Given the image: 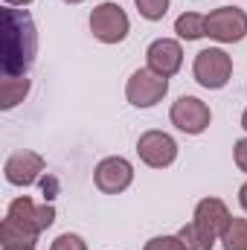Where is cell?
Returning <instances> with one entry per match:
<instances>
[{
	"label": "cell",
	"instance_id": "ac0fdd59",
	"mask_svg": "<svg viewBox=\"0 0 247 250\" xmlns=\"http://www.w3.org/2000/svg\"><path fill=\"white\" fill-rule=\"evenodd\" d=\"M50 250H87V245H84V239L76 236V233H62V236L50 245Z\"/></svg>",
	"mask_w": 247,
	"mask_h": 250
},
{
	"label": "cell",
	"instance_id": "5b68a950",
	"mask_svg": "<svg viewBox=\"0 0 247 250\" xmlns=\"http://www.w3.org/2000/svg\"><path fill=\"white\" fill-rule=\"evenodd\" d=\"M128 29H131V23H128V15H125V9L120 3L105 0V3H99L90 12V32L102 44H120V41H125Z\"/></svg>",
	"mask_w": 247,
	"mask_h": 250
},
{
	"label": "cell",
	"instance_id": "3957f363",
	"mask_svg": "<svg viewBox=\"0 0 247 250\" xmlns=\"http://www.w3.org/2000/svg\"><path fill=\"white\" fill-rule=\"evenodd\" d=\"M192 76L201 87L206 90H221L230 76H233V59L221 50V47H209V50H201L195 56L192 64Z\"/></svg>",
	"mask_w": 247,
	"mask_h": 250
},
{
	"label": "cell",
	"instance_id": "7402d4cb",
	"mask_svg": "<svg viewBox=\"0 0 247 250\" xmlns=\"http://www.w3.org/2000/svg\"><path fill=\"white\" fill-rule=\"evenodd\" d=\"M0 250H35V245H3Z\"/></svg>",
	"mask_w": 247,
	"mask_h": 250
},
{
	"label": "cell",
	"instance_id": "2e32d148",
	"mask_svg": "<svg viewBox=\"0 0 247 250\" xmlns=\"http://www.w3.org/2000/svg\"><path fill=\"white\" fill-rule=\"evenodd\" d=\"M218 242L224 245V250H247V218H236L233 215Z\"/></svg>",
	"mask_w": 247,
	"mask_h": 250
},
{
	"label": "cell",
	"instance_id": "d4e9b609",
	"mask_svg": "<svg viewBox=\"0 0 247 250\" xmlns=\"http://www.w3.org/2000/svg\"><path fill=\"white\" fill-rule=\"evenodd\" d=\"M64 3H70V6H76V3H84V0H64Z\"/></svg>",
	"mask_w": 247,
	"mask_h": 250
},
{
	"label": "cell",
	"instance_id": "e0dca14e",
	"mask_svg": "<svg viewBox=\"0 0 247 250\" xmlns=\"http://www.w3.org/2000/svg\"><path fill=\"white\" fill-rule=\"evenodd\" d=\"M134 6L145 21H163L169 12V0H134Z\"/></svg>",
	"mask_w": 247,
	"mask_h": 250
},
{
	"label": "cell",
	"instance_id": "44dd1931",
	"mask_svg": "<svg viewBox=\"0 0 247 250\" xmlns=\"http://www.w3.org/2000/svg\"><path fill=\"white\" fill-rule=\"evenodd\" d=\"M239 204H242V209L247 212V181L242 184V189H239Z\"/></svg>",
	"mask_w": 247,
	"mask_h": 250
},
{
	"label": "cell",
	"instance_id": "6da1fadb",
	"mask_svg": "<svg viewBox=\"0 0 247 250\" xmlns=\"http://www.w3.org/2000/svg\"><path fill=\"white\" fill-rule=\"evenodd\" d=\"M38 53V32L26 9H3V76H26Z\"/></svg>",
	"mask_w": 247,
	"mask_h": 250
},
{
	"label": "cell",
	"instance_id": "7a4b0ae2",
	"mask_svg": "<svg viewBox=\"0 0 247 250\" xmlns=\"http://www.w3.org/2000/svg\"><path fill=\"white\" fill-rule=\"evenodd\" d=\"M56 221V209L50 204H35L29 195H21L9 204L6 218L0 224L3 245H35L38 236Z\"/></svg>",
	"mask_w": 247,
	"mask_h": 250
},
{
	"label": "cell",
	"instance_id": "cb8c5ba5",
	"mask_svg": "<svg viewBox=\"0 0 247 250\" xmlns=\"http://www.w3.org/2000/svg\"><path fill=\"white\" fill-rule=\"evenodd\" d=\"M242 128L247 131V108H245V114H242Z\"/></svg>",
	"mask_w": 247,
	"mask_h": 250
},
{
	"label": "cell",
	"instance_id": "8992f818",
	"mask_svg": "<svg viewBox=\"0 0 247 250\" xmlns=\"http://www.w3.org/2000/svg\"><path fill=\"white\" fill-rule=\"evenodd\" d=\"M166 93H169V79L148 70V67L134 70L128 84H125V96L134 108H154Z\"/></svg>",
	"mask_w": 247,
	"mask_h": 250
},
{
	"label": "cell",
	"instance_id": "5bb4252c",
	"mask_svg": "<svg viewBox=\"0 0 247 250\" xmlns=\"http://www.w3.org/2000/svg\"><path fill=\"white\" fill-rule=\"evenodd\" d=\"M175 32L178 38L184 41H198L206 35V15H198V12H184L178 21H175Z\"/></svg>",
	"mask_w": 247,
	"mask_h": 250
},
{
	"label": "cell",
	"instance_id": "277c9868",
	"mask_svg": "<svg viewBox=\"0 0 247 250\" xmlns=\"http://www.w3.org/2000/svg\"><path fill=\"white\" fill-rule=\"evenodd\" d=\"M206 38L218 44H239L247 38V12L239 6H221L206 15Z\"/></svg>",
	"mask_w": 247,
	"mask_h": 250
},
{
	"label": "cell",
	"instance_id": "9c48e42d",
	"mask_svg": "<svg viewBox=\"0 0 247 250\" xmlns=\"http://www.w3.org/2000/svg\"><path fill=\"white\" fill-rule=\"evenodd\" d=\"M93 181H96V189L105 192V195H120L131 187L134 181V166L131 160L125 157H105L99 160V166L93 169Z\"/></svg>",
	"mask_w": 247,
	"mask_h": 250
},
{
	"label": "cell",
	"instance_id": "7c38bea8",
	"mask_svg": "<svg viewBox=\"0 0 247 250\" xmlns=\"http://www.w3.org/2000/svg\"><path fill=\"white\" fill-rule=\"evenodd\" d=\"M230 218H233V215H230V209H227V204H224L221 198H204V201H198L192 221H195L206 236L221 239V233L227 230Z\"/></svg>",
	"mask_w": 247,
	"mask_h": 250
},
{
	"label": "cell",
	"instance_id": "52a82bcc",
	"mask_svg": "<svg viewBox=\"0 0 247 250\" xmlns=\"http://www.w3.org/2000/svg\"><path fill=\"white\" fill-rule=\"evenodd\" d=\"M137 154L151 169H166L178 160V143L166 131H145L137 140Z\"/></svg>",
	"mask_w": 247,
	"mask_h": 250
},
{
	"label": "cell",
	"instance_id": "ba28073f",
	"mask_svg": "<svg viewBox=\"0 0 247 250\" xmlns=\"http://www.w3.org/2000/svg\"><path fill=\"white\" fill-rule=\"evenodd\" d=\"M169 120L184 134H204L209 128V123H212V114H209V105L201 102L198 96H181L172 105Z\"/></svg>",
	"mask_w": 247,
	"mask_h": 250
},
{
	"label": "cell",
	"instance_id": "d6986e66",
	"mask_svg": "<svg viewBox=\"0 0 247 250\" xmlns=\"http://www.w3.org/2000/svg\"><path fill=\"white\" fill-rule=\"evenodd\" d=\"M143 250H184L178 236H154L151 242H145Z\"/></svg>",
	"mask_w": 247,
	"mask_h": 250
},
{
	"label": "cell",
	"instance_id": "ffe728a7",
	"mask_svg": "<svg viewBox=\"0 0 247 250\" xmlns=\"http://www.w3.org/2000/svg\"><path fill=\"white\" fill-rule=\"evenodd\" d=\"M233 157H236V166L247 175V137L236 140V146H233Z\"/></svg>",
	"mask_w": 247,
	"mask_h": 250
},
{
	"label": "cell",
	"instance_id": "8fae6325",
	"mask_svg": "<svg viewBox=\"0 0 247 250\" xmlns=\"http://www.w3.org/2000/svg\"><path fill=\"white\" fill-rule=\"evenodd\" d=\"M44 172V157L38 151H15L6 166H3V175L12 187H32Z\"/></svg>",
	"mask_w": 247,
	"mask_h": 250
},
{
	"label": "cell",
	"instance_id": "30bf717a",
	"mask_svg": "<svg viewBox=\"0 0 247 250\" xmlns=\"http://www.w3.org/2000/svg\"><path fill=\"white\" fill-rule=\"evenodd\" d=\"M145 62H148V70L172 79L181 67H184V47L181 41H172V38H157L148 44L145 50Z\"/></svg>",
	"mask_w": 247,
	"mask_h": 250
},
{
	"label": "cell",
	"instance_id": "603a6c76",
	"mask_svg": "<svg viewBox=\"0 0 247 250\" xmlns=\"http://www.w3.org/2000/svg\"><path fill=\"white\" fill-rule=\"evenodd\" d=\"M3 3H6V6H29L32 0H3Z\"/></svg>",
	"mask_w": 247,
	"mask_h": 250
},
{
	"label": "cell",
	"instance_id": "9a60e30c",
	"mask_svg": "<svg viewBox=\"0 0 247 250\" xmlns=\"http://www.w3.org/2000/svg\"><path fill=\"white\" fill-rule=\"evenodd\" d=\"M178 239H181L184 250H212V245H215V239L206 236L195 221H192V224H184V227L178 230Z\"/></svg>",
	"mask_w": 247,
	"mask_h": 250
},
{
	"label": "cell",
	"instance_id": "4fadbf2b",
	"mask_svg": "<svg viewBox=\"0 0 247 250\" xmlns=\"http://www.w3.org/2000/svg\"><path fill=\"white\" fill-rule=\"evenodd\" d=\"M29 79L26 76H3L0 82V108L9 111L15 105H21L26 96H29Z\"/></svg>",
	"mask_w": 247,
	"mask_h": 250
}]
</instances>
